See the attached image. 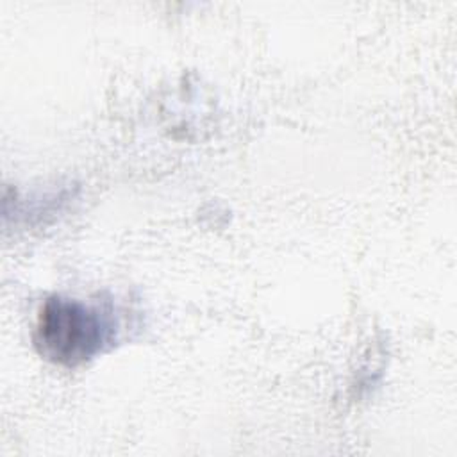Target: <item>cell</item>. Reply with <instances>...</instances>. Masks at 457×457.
<instances>
[{
	"instance_id": "6da1fadb",
	"label": "cell",
	"mask_w": 457,
	"mask_h": 457,
	"mask_svg": "<svg viewBox=\"0 0 457 457\" xmlns=\"http://www.w3.org/2000/svg\"><path fill=\"white\" fill-rule=\"evenodd\" d=\"M111 336L104 312L73 298L50 296L34 327L37 352L57 364L77 366L98 353Z\"/></svg>"
}]
</instances>
